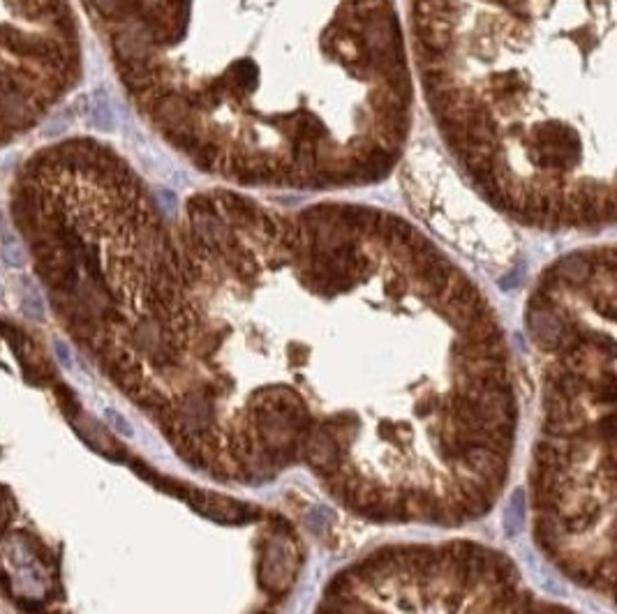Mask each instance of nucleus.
<instances>
[{
	"instance_id": "0eeeda50",
	"label": "nucleus",
	"mask_w": 617,
	"mask_h": 614,
	"mask_svg": "<svg viewBox=\"0 0 617 614\" xmlns=\"http://www.w3.org/2000/svg\"><path fill=\"white\" fill-rule=\"evenodd\" d=\"M69 125H72V118H69L67 111H65V114L53 116L51 121L42 128V137H44V139H56V137H60V135H65V132L69 130Z\"/></svg>"
},
{
	"instance_id": "6e6552de",
	"label": "nucleus",
	"mask_w": 617,
	"mask_h": 614,
	"mask_svg": "<svg viewBox=\"0 0 617 614\" xmlns=\"http://www.w3.org/2000/svg\"><path fill=\"white\" fill-rule=\"evenodd\" d=\"M3 111H5L7 118H12L14 123H17V121L21 123L23 118L28 116V109H26V104H23V100L19 95H10V97L5 100V109H3Z\"/></svg>"
},
{
	"instance_id": "f257e3e1",
	"label": "nucleus",
	"mask_w": 617,
	"mask_h": 614,
	"mask_svg": "<svg viewBox=\"0 0 617 614\" xmlns=\"http://www.w3.org/2000/svg\"><path fill=\"white\" fill-rule=\"evenodd\" d=\"M162 139L243 192L389 178L414 123L395 0H93Z\"/></svg>"
},
{
	"instance_id": "423d86ee",
	"label": "nucleus",
	"mask_w": 617,
	"mask_h": 614,
	"mask_svg": "<svg viewBox=\"0 0 617 614\" xmlns=\"http://www.w3.org/2000/svg\"><path fill=\"white\" fill-rule=\"evenodd\" d=\"M21 307L26 312V317L42 321L44 319V301L39 296L37 287L30 280H23V289H21Z\"/></svg>"
},
{
	"instance_id": "20e7f679",
	"label": "nucleus",
	"mask_w": 617,
	"mask_h": 614,
	"mask_svg": "<svg viewBox=\"0 0 617 614\" xmlns=\"http://www.w3.org/2000/svg\"><path fill=\"white\" fill-rule=\"evenodd\" d=\"M91 116L98 130H112L114 125V109L105 90H95L91 100Z\"/></svg>"
},
{
	"instance_id": "f03ea898",
	"label": "nucleus",
	"mask_w": 617,
	"mask_h": 614,
	"mask_svg": "<svg viewBox=\"0 0 617 614\" xmlns=\"http://www.w3.org/2000/svg\"><path fill=\"white\" fill-rule=\"evenodd\" d=\"M617 0H409L414 86L481 201L539 231L615 217Z\"/></svg>"
},
{
	"instance_id": "7ed1b4c3",
	"label": "nucleus",
	"mask_w": 617,
	"mask_h": 614,
	"mask_svg": "<svg viewBox=\"0 0 617 614\" xmlns=\"http://www.w3.org/2000/svg\"><path fill=\"white\" fill-rule=\"evenodd\" d=\"M300 568V552L296 540L289 536L287 524H278L262 543L259 554V585L273 598H282L294 585Z\"/></svg>"
},
{
	"instance_id": "39448f33",
	"label": "nucleus",
	"mask_w": 617,
	"mask_h": 614,
	"mask_svg": "<svg viewBox=\"0 0 617 614\" xmlns=\"http://www.w3.org/2000/svg\"><path fill=\"white\" fill-rule=\"evenodd\" d=\"M0 259H3L10 268H23V266H26V250H23V245L12 231L0 236Z\"/></svg>"
},
{
	"instance_id": "f8f14e48",
	"label": "nucleus",
	"mask_w": 617,
	"mask_h": 614,
	"mask_svg": "<svg viewBox=\"0 0 617 614\" xmlns=\"http://www.w3.org/2000/svg\"><path fill=\"white\" fill-rule=\"evenodd\" d=\"M35 614H58V612H35Z\"/></svg>"
},
{
	"instance_id": "1a4fd4ad",
	"label": "nucleus",
	"mask_w": 617,
	"mask_h": 614,
	"mask_svg": "<svg viewBox=\"0 0 617 614\" xmlns=\"http://www.w3.org/2000/svg\"><path fill=\"white\" fill-rule=\"evenodd\" d=\"M10 515H12L10 497L5 494V490H0V531H3L7 526V522H10Z\"/></svg>"
},
{
	"instance_id": "9d476101",
	"label": "nucleus",
	"mask_w": 617,
	"mask_h": 614,
	"mask_svg": "<svg viewBox=\"0 0 617 614\" xmlns=\"http://www.w3.org/2000/svg\"><path fill=\"white\" fill-rule=\"evenodd\" d=\"M56 356L65 367H72V363H69V349H67L65 342H60V340L56 342Z\"/></svg>"
},
{
	"instance_id": "9b49d317",
	"label": "nucleus",
	"mask_w": 617,
	"mask_h": 614,
	"mask_svg": "<svg viewBox=\"0 0 617 614\" xmlns=\"http://www.w3.org/2000/svg\"><path fill=\"white\" fill-rule=\"evenodd\" d=\"M259 614H273V610H271V608H268V610H262V612H259Z\"/></svg>"
}]
</instances>
